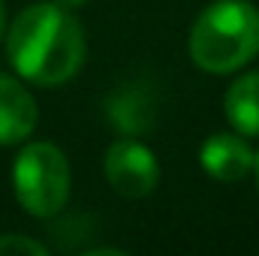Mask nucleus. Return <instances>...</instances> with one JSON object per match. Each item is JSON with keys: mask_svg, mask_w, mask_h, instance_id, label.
<instances>
[{"mask_svg": "<svg viewBox=\"0 0 259 256\" xmlns=\"http://www.w3.org/2000/svg\"><path fill=\"white\" fill-rule=\"evenodd\" d=\"M6 55L24 81L58 88L84 64V30L64 6L33 3L12 18L6 33Z\"/></svg>", "mask_w": 259, "mask_h": 256, "instance_id": "nucleus-1", "label": "nucleus"}, {"mask_svg": "<svg viewBox=\"0 0 259 256\" xmlns=\"http://www.w3.org/2000/svg\"><path fill=\"white\" fill-rule=\"evenodd\" d=\"M187 49L202 72H238L259 55V9L250 0H214L193 21Z\"/></svg>", "mask_w": 259, "mask_h": 256, "instance_id": "nucleus-2", "label": "nucleus"}, {"mask_svg": "<svg viewBox=\"0 0 259 256\" xmlns=\"http://www.w3.org/2000/svg\"><path fill=\"white\" fill-rule=\"evenodd\" d=\"M69 163L52 142H30L12 163V187L30 217H55L69 199Z\"/></svg>", "mask_w": 259, "mask_h": 256, "instance_id": "nucleus-3", "label": "nucleus"}, {"mask_svg": "<svg viewBox=\"0 0 259 256\" xmlns=\"http://www.w3.org/2000/svg\"><path fill=\"white\" fill-rule=\"evenodd\" d=\"M106 178L112 190L121 193L124 199H142L157 187L160 181V163L154 151L136 139H118L106 151Z\"/></svg>", "mask_w": 259, "mask_h": 256, "instance_id": "nucleus-4", "label": "nucleus"}, {"mask_svg": "<svg viewBox=\"0 0 259 256\" xmlns=\"http://www.w3.org/2000/svg\"><path fill=\"white\" fill-rule=\"evenodd\" d=\"M253 151L244 142L241 133H214L202 142L199 163L205 175H211L220 184H235L253 172Z\"/></svg>", "mask_w": 259, "mask_h": 256, "instance_id": "nucleus-5", "label": "nucleus"}, {"mask_svg": "<svg viewBox=\"0 0 259 256\" xmlns=\"http://www.w3.org/2000/svg\"><path fill=\"white\" fill-rule=\"evenodd\" d=\"M39 121L33 94L12 75L0 72V145L24 142Z\"/></svg>", "mask_w": 259, "mask_h": 256, "instance_id": "nucleus-6", "label": "nucleus"}, {"mask_svg": "<svg viewBox=\"0 0 259 256\" xmlns=\"http://www.w3.org/2000/svg\"><path fill=\"white\" fill-rule=\"evenodd\" d=\"M154 97L148 88H124L109 100V121L127 136H139L154 127Z\"/></svg>", "mask_w": 259, "mask_h": 256, "instance_id": "nucleus-7", "label": "nucleus"}, {"mask_svg": "<svg viewBox=\"0 0 259 256\" xmlns=\"http://www.w3.org/2000/svg\"><path fill=\"white\" fill-rule=\"evenodd\" d=\"M223 109L235 133L259 136V72H244L229 84Z\"/></svg>", "mask_w": 259, "mask_h": 256, "instance_id": "nucleus-8", "label": "nucleus"}, {"mask_svg": "<svg viewBox=\"0 0 259 256\" xmlns=\"http://www.w3.org/2000/svg\"><path fill=\"white\" fill-rule=\"evenodd\" d=\"M0 256H49V247L27 235H0Z\"/></svg>", "mask_w": 259, "mask_h": 256, "instance_id": "nucleus-9", "label": "nucleus"}, {"mask_svg": "<svg viewBox=\"0 0 259 256\" xmlns=\"http://www.w3.org/2000/svg\"><path fill=\"white\" fill-rule=\"evenodd\" d=\"M52 3H58V6H64V9H75V6H81V3H88V0H52Z\"/></svg>", "mask_w": 259, "mask_h": 256, "instance_id": "nucleus-10", "label": "nucleus"}, {"mask_svg": "<svg viewBox=\"0 0 259 256\" xmlns=\"http://www.w3.org/2000/svg\"><path fill=\"white\" fill-rule=\"evenodd\" d=\"M6 36V6H3V0H0V39Z\"/></svg>", "mask_w": 259, "mask_h": 256, "instance_id": "nucleus-11", "label": "nucleus"}, {"mask_svg": "<svg viewBox=\"0 0 259 256\" xmlns=\"http://www.w3.org/2000/svg\"><path fill=\"white\" fill-rule=\"evenodd\" d=\"M253 175H256V184H259V151H256V157H253Z\"/></svg>", "mask_w": 259, "mask_h": 256, "instance_id": "nucleus-12", "label": "nucleus"}]
</instances>
